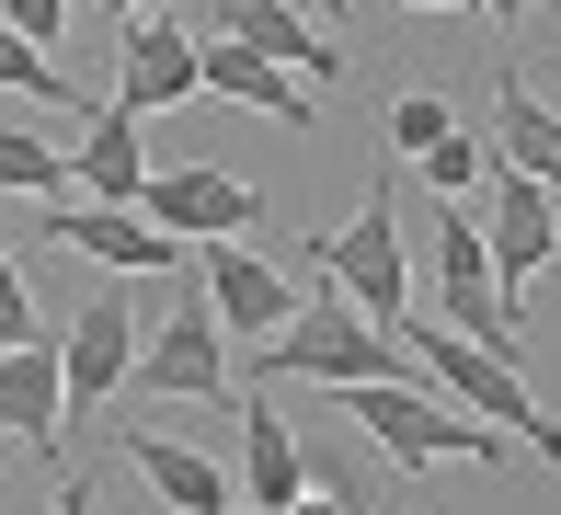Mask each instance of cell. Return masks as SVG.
I'll list each match as a JSON object with an SVG mask.
<instances>
[{
	"instance_id": "cb8c5ba5",
	"label": "cell",
	"mask_w": 561,
	"mask_h": 515,
	"mask_svg": "<svg viewBox=\"0 0 561 515\" xmlns=\"http://www.w3.org/2000/svg\"><path fill=\"white\" fill-rule=\"evenodd\" d=\"M12 344H46V332H35V287H23L12 241H0V355H12Z\"/></svg>"
},
{
	"instance_id": "484cf974",
	"label": "cell",
	"mask_w": 561,
	"mask_h": 515,
	"mask_svg": "<svg viewBox=\"0 0 561 515\" xmlns=\"http://www.w3.org/2000/svg\"><path fill=\"white\" fill-rule=\"evenodd\" d=\"M58 515H104V493H92V481H58Z\"/></svg>"
},
{
	"instance_id": "30bf717a",
	"label": "cell",
	"mask_w": 561,
	"mask_h": 515,
	"mask_svg": "<svg viewBox=\"0 0 561 515\" xmlns=\"http://www.w3.org/2000/svg\"><path fill=\"white\" fill-rule=\"evenodd\" d=\"M195 252V287H207L218 309V332H241V344H264V332H287V275H275V252H252V241H184Z\"/></svg>"
},
{
	"instance_id": "ba28073f",
	"label": "cell",
	"mask_w": 561,
	"mask_h": 515,
	"mask_svg": "<svg viewBox=\"0 0 561 515\" xmlns=\"http://www.w3.org/2000/svg\"><path fill=\"white\" fill-rule=\"evenodd\" d=\"M184 23H207L218 46H252V58H275L287 81H344V46L321 35L298 0H207V12L184 0Z\"/></svg>"
},
{
	"instance_id": "f1b7e54d",
	"label": "cell",
	"mask_w": 561,
	"mask_h": 515,
	"mask_svg": "<svg viewBox=\"0 0 561 515\" xmlns=\"http://www.w3.org/2000/svg\"><path fill=\"white\" fill-rule=\"evenodd\" d=\"M310 12H321V23H355V0H310Z\"/></svg>"
},
{
	"instance_id": "9a60e30c",
	"label": "cell",
	"mask_w": 561,
	"mask_h": 515,
	"mask_svg": "<svg viewBox=\"0 0 561 515\" xmlns=\"http://www.w3.org/2000/svg\"><path fill=\"white\" fill-rule=\"evenodd\" d=\"M0 424H12L23 447H46V458L69 447V390H58V344H12V355H0Z\"/></svg>"
},
{
	"instance_id": "603a6c76",
	"label": "cell",
	"mask_w": 561,
	"mask_h": 515,
	"mask_svg": "<svg viewBox=\"0 0 561 515\" xmlns=\"http://www.w3.org/2000/svg\"><path fill=\"white\" fill-rule=\"evenodd\" d=\"M436 138H458V103H436V92H401V103H390V149H413V161H424Z\"/></svg>"
},
{
	"instance_id": "8fae6325",
	"label": "cell",
	"mask_w": 561,
	"mask_h": 515,
	"mask_svg": "<svg viewBox=\"0 0 561 515\" xmlns=\"http://www.w3.org/2000/svg\"><path fill=\"white\" fill-rule=\"evenodd\" d=\"M115 103L126 115H161V103H184L195 92V23H184V0H149V12H126V46H115Z\"/></svg>"
},
{
	"instance_id": "83f0119b",
	"label": "cell",
	"mask_w": 561,
	"mask_h": 515,
	"mask_svg": "<svg viewBox=\"0 0 561 515\" xmlns=\"http://www.w3.org/2000/svg\"><path fill=\"white\" fill-rule=\"evenodd\" d=\"M287 515H355V504H333V493H298V504H287Z\"/></svg>"
},
{
	"instance_id": "4dcf8cb0",
	"label": "cell",
	"mask_w": 561,
	"mask_h": 515,
	"mask_svg": "<svg viewBox=\"0 0 561 515\" xmlns=\"http://www.w3.org/2000/svg\"><path fill=\"white\" fill-rule=\"evenodd\" d=\"M115 12H149V0H115Z\"/></svg>"
},
{
	"instance_id": "2e32d148",
	"label": "cell",
	"mask_w": 561,
	"mask_h": 515,
	"mask_svg": "<svg viewBox=\"0 0 561 515\" xmlns=\"http://www.w3.org/2000/svg\"><path fill=\"white\" fill-rule=\"evenodd\" d=\"M115 447L138 458L149 481H161V504H172V515H229V504H241V493H229V470H218V458H195L184 435H161V424H126Z\"/></svg>"
},
{
	"instance_id": "8992f818",
	"label": "cell",
	"mask_w": 561,
	"mask_h": 515,
	"mask_svg": "<svg viewBox=\"0 0 561 515\" xmlns=\"http://www.w3.org/2000/svg\"><path fill=\"white\" fill-rule=\"evenodd\" d=\"M436 298H447V332H458V344L504 355V367L527 355V321H516V298L493 287V252H481V218H470V206H447V229H436Z\"/></svg>"
},
{
	"instance_id": "1f68e13d",
	"label": "cell",
	"mask_w": 561,
	"mask_h": 515,
	"mask_svg": "<svg viewBox=\"0 0 561 515\" xmlns=\"http://www.w3.org/2000/svg\"><path fill=\"white\" fill-rule=\"evenodd\" d=\"M229 515H252V504H229Z\"/></svg>"
},
{
	"instance_id": "52a82bcc",
	"label": "cell",
	"mask_w": 561,
	"mask_h": 515,
	"mask_svg": "<svg viewBox=\"0 0 561 515\" xmlns=\"http://www.w3.org/2000/svg\"><path fill=\"white\" fill-rule=\"evenodd\" d=\"M138 218L161 229V241H252L264 229V195L241 184V172H207V161H172L138 184Z\"/></svg>"
},
{
	"instance_id": "44dd1931",
	"label": "cell",
	"mask_w": 561,
	"mask_h": 515,
	"mask_svg": "<svg viewBox=\"0 0 561 515\" xmlns=\"http://www.w3.org/2000/svg\"><path fill=\"white\" fill-rule=\"evenodd\" d=\"M0 81H12V92H35V103H69V115H92V103H81V92H69V69H58V58H46V46H23V35H12V23H0Z\"/></svg>"
},
{
	"instance_id": "9c48e42d",
	"label": "cell",
	"mask_w": 561,
	"mask_h": 515,
	"mask_svg": "<svg viewBox=\"0 0 561 515\" xmlns=\"http://www.w3.org/2000/svg\"><path fill=\"white\" fill-rule=\"evenodd\" d=\"M126 367H138V298H126V287H92V309L58 332L69 424H92V401H115V390H126Z\"/></svg>"
},
{
	"instance_id": "ffe728a7",
	"label": "cell",
	"mask_w": 561,
	"mask_h": 515,
	"mask_svg": "<svg viewBox=\"0 0 561 515\" xmlns=\"http://www.w3.org/2000/svg\"><path fill=\"white\" fill-rule=\"evenodd\" d=\"M0 195H35V206H58V195H69V149H46L35 126H0Z\"/></svg>"
},
{
	"instance_id": "d6986e66",
	"label": "cell",
	"mask_w": 561,
	"mask_h": 515,
	"mask_svg": "<svg viewBox=\"0 0 561 515\" xmlns=\"http://www.w3.org/2000/svg\"><path fill=\"white\" fill-rule=\"evenodd\" d=\"M69 172L92 184V206H138V184H149V149H138V115L126 103H104L92 115V138L69 149Z\"/></svg>"
},
{
	"instance_id": "ac0fdd59",
	"label": "cell",
	"mask_w": 561,
	"mask_h": 515,
	"mask_svg": "<svg viewBox=\"0 0 561 515\" xmlns=\"http://www.w3.org/2000/svg\"><path fill=\"white\" fill-rule=\"evenodd\" d=\"M241 481H252V515H287L310 481H298V435L287 412H275V390H241Z\"/></svg>"
},
{
	"instance_id": "e0dca14e",
	"label": "cell",
	"mask_w": 561,
	"mask_h": 515,
	"mask_svg": "<svg viewBox=\"0 0 561 515\" xmlns=\"http://www.w3.org/2000/svg\"><path fill=\"white\" fill-rule=\"evenodd\" d=\"M493 161H504V172H527L539 195H561V115L516 81V69L493 81Z\"/></svg>"
},
{
	"instance_id": "3957f363",
	"label": "cell",
	"mask_w": 561,
	"mask_h": 515,
	"mask_svg": "<svg viewBox=\"0 0 561 515\" xmlns=\"http://www.w3.org/2000/svg\"><path fill=\"white\" fill-rule=\"evenodd\" d=\"M401 332H413V367H424V390H436V401H458L470 424H493L504 447H516V435H527V447H550V470H561V424L527 401V378L504 367V355L458 344V332H424V321H401Z\"/></svg>"
},
{
	"instance_id": "6da1fadb",
	"label": "cell",
	"mask_w": 561,
	"mask_h": 515,
	"mask_svg": "<svg viewBox=\"0 0 561 515\" xmlns=\"http://www.w3.org/2000/svg\"><path fill=\"white\" fill-rule=\"evenodd\" d=\"M275 378H321V390H390V378H424L401 355V332H378L344 287L333 298H298L287 332H264V390Z\"/></svg>"
},
{
	"instance_id": "d4e9b609",
	"label": "cell",
	"mask_w": 561,
	"mask_h": 515,
	"mask_svg": "<svg viewBox=\"0 0 561 515\" xmlns=\"http://www.w3.org/2000/svg\"><path fill=\"white\" fill-rule=\"evenodd\" d=\"M58 12H69V0H0V23H12L23 46H58Z\"/></svg>"
},
{
	"instance_id": "f546056e",
	"label": "cell",
	"mask_w": 561,
	"mask_h": 515,
	"mask_svg": "<svg viewBox=\"0 0 561 515\" xmlns=\"http://www.w3.org/2000/svg\"><path fill=\"white\" fill-rule=\"evenodd\" d=\"M390 12H458V0H390Z\"/></svg>"
},
{
	"instance_id": "4fadbf2b",
	"label": "cell",
	"mask_w": 561,
	"mask_h": 515,
	"mask_svg": "<svg viewBox=\"0 0 561 515\" xmlns=\"http://www.w3.org/2000/svg\"><path fill=\"white\" fill-rule=\"evenodd\" d=\"M481 195H493V206H481V252H493V287L516 298L527 275L561 252V206L527 184V172H504V161H493V184H481Z\"/></svg>"
},
{
	"instance_id": "4316f807",
	"label": "cell",
	"mask_w": 561,
	"mask_h": 515,
	"mask_svg": "<svg viewBox=\"0 0 561 515\" xmlns=\"http://www.w3.org/2000/svg\"><path fill=\"white\" fill-rule=\"evenodd\" d=\"M470 12H493V23H527V12H539V0H470Z\"/></svg>"
},
{
	"instance_id": "5b68a950",
	"label": "cell",
	"mask_w": 561,
	"mask_h": 515,
	"mask_svg": "<svg viewBox=\"0 0 561 515\" xmlns=\"http://www.w3.org/2000/svg\"><path fill=\"white\" fill-rule=\"evenodd\" d=\"M172 287H184V309H172L161 332H138V367H126V378H138L149 401H241V390H229V332H218L207 287H195V252H184Z\"/></svg>"
},
{
	"instance_id": "277c9868",
	"label": "cell",
	"mask_w": 561,
	"mask_h": 515,
	"mask_svg": "<svg viewBox=\"0 0 561 515\" xmlns=\"http://www.w3.org/2000/svg\"><path fill=\"white\" fill-rule=\"evenodd\" d=\"M310 252H321V275H333V287L367 309L378 332L413 321V252H401V206H390V184H367V206H355L333 241H310Z\"/></svg>"
},
{
	"instance_id": "7c38bea8",
	"label": "cell",
	"mask_w": 561,
	"mask_h": 515,
	"mask_svg": "<svg viewBox=\"0 0 561 515\" xmlns=\"http://www.w3.org/2000/svg\"><path fill=\"white\" fill-rule=\"evenodd\" d=\"M35 241L81 252V264H115V275H184V241H161L138 206H69V195H58V206L35 218Z\"/></svg>"
},
{
	"instance_id": "5bb4252c",
	"label": "cell",
	"mask_w": 561,
	"mask_h": 515,
	"mask_svg": "<svg viewBox=\"0 0 561 515\" xmlns=\"http://www.w3.org/2000/svg\"><path fill=\"white\" fill-rule=\"evenodd\" d=\"M195 92H229V103H252V115H275L287 138H310V126H321L310 81H287L275 58H252V46H218V35H195Z\"/></svg>"
},
{
	"instance_id": "7402d4cb",
	"label": "cell",
	"mask_w": 561,
	"mask_h": 515,
	"mask_svg": "<svg viewBox=\"0 0 561 515\" xmlns=\"http://www.w3.org/2000/svg\"><path fill=\"white\" fill-rule=\"evenodd\" d=\"M424 184H436L447 206H470L481 184H493V149H481V138H436V149H424Z\"/></svg>"
},
{
	"instance_id": "7a4b0ae2",
	"label": "cell",
	"mask_w": 561,
	"mask_h": 515,
	"mask_svg": "<svg viewBox=\"0 0 561 515\" xmlns=\"http://www.w3.org/2000/svg\"><path fill=\"white\" fill-rule=\"evenodd\" d=\"M333 401H344V424H367V447L401 458V470H436V458H458V470H493V458H504V435L470 424L458 401H436L424 378H390V390H333Z\"/></svg>"
}]
</instances>
